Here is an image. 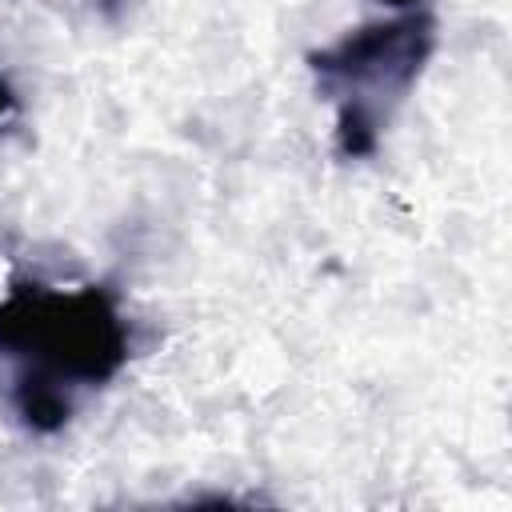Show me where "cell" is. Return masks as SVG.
I'll return each mask as SVG.
<instances>
[{
	"mask_svg": "<svg viewBox=\"0 0 512 512\" xmlns=\"http://www.w3.org/2000/svg\"><path fill=\"white\" fill-rule=\"evenodd\" d=\"M12 116H16V92H12V84L0 76V128H4Z\"/></svg>",
	"mask_w": 512,
	"mask_h": 512,
	"instance_id": "3957f363",
	"label": "cell"
},
{
	"mask_svg": "<svg viewBox=\"0 0 512 512\" xmlns=\"http://www.w3.org/2000/svg\"><path fill=\"white\" fill-rule=\"evenodd\" d=\"M380 12L308 56L316 88L336 104V152L372 156L392 108L420 80L436 48L432 0H376Z\"/></svg>",
	"mask_w": 512,
	"mask_h": 512,
	"instance_id": "7a4b0ae2",
	"label": "cell"
},
{
	"mask_svg": "<svg viewBox=\"0 0 512 512\" xmlns=\"http://www.w3.org/2000/svg\"><path fill=\"white\" fill-rule=\"evenodd\" d=\"M0 364L16 420L52 436L84 392L104 388L128 364V324L100 284H12L0 300Z\"/></svg>",
	"mask_w": 512,
	"mask_h": 512,
	"instance_id": "6da1fadb",
	"label": "cell"
}]
</instances>
